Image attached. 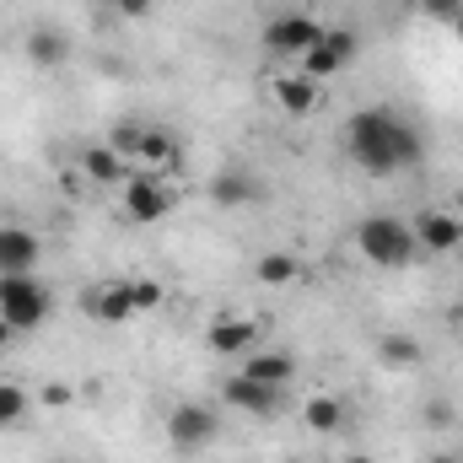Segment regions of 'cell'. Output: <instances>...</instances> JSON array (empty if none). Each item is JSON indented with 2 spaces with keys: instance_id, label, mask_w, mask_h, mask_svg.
<instances>
[{
  "instance_id": "cell-22",
  "label": "cell",
  "mask_w": 463,
  "mask_h": 463,
  "mask_svg": "<svg viewBox=\"0 0 463 463\" xmlns=\"http://www.w3.org/2000/svg\"><path fill=\"white\" fill-rule=\"evenodd\" d=\"M27 404H33V399H27V388H22V383H0V431H5V426H16V420L27 415Z\"/></svg>"
},
{
  "instance_id": "cell-19",
  "label": "cell",
  "mask_w": 463,
  "mask_h": 463,
  "mask_svg": "<svg viewBox=\"0 0 463 463\" xmlns=\"http://www.w3.org/2000/svg\"><path fill=\"white\" fill-rule=\"evenodd\" d=\"M302 426L318 431V437H335V431L345 426V404H340L335 393H313V399L302 404Z\"/></svg>"
},
{
  "instance_id": "cell-32",
  "label": "cell",
  "mask_w": 463,
  "mask_h": 463,
  "mask_svg": "<svg viewBox=\"0 0 463 463\" xmlns=\"http://www.w3.org/2000/svg\"><path fill=\"white\" fill-rule=\"evenodd\" d=\"M458 211H463V184H458Z\"/></svg>"
},
{
  "instance_id": "cell-25",
  "label": "cell",
  "mask_w": 463,
  "mask_h": 463,
  "mask_svg": "<svg viewBox=\"0 0 463 463\" xmlns=\"http://www.w3.org/2000/svg\"><path fill=\"white\" fill-rule=\"evenodd\" d=\"M109 5H114V16H124V22H146L156 11V0H109Z\"/></svg>"
},
{
  "instance_id": "cell-27",
  "label": "cell",
  "mask_w": 463,
  "mask_h": 463,
  "mask_svg": "<svg viewBox=\"0 0 463 463\" xmlns=\"http://www.w3.org/2000/svg\"><path fill=\"white\" fill-rule=\"evenodd\" d=\"M71 399H76V388H71V383H49V388H43V404H49V410H65Z\"/></svg>"
},
{
  "instance_id": "cell-30",
  "label": "cell",
  "mask_w": 463,
  "mask_h": 463,
  "mask_svg": "<svg viewBox=\"0 0 463 463\" xmlns=\"http://www.w3.org/2000/svg\"><path fill=\"white\" fill-rule=\"evenodd\" d=\"M345 463H372V458H366V453H350V458Z\"/></svg>"
},
{
  "instance_id": "cell-13",
  "label": "cell",
  "mask_w": 463,
  "mask_h": 463,
  "mask_svg": "<svg viewBox=\"0 0 463 463\" xmlns=\"http://www.w3.org/2000/svg\"><path fill=\"white\" fill-rule=\"evenodd\" d=\"M43 259V242L38 232L27 227H0V275H33Z\"/></svg>"
},
{
  "instance_id": "cell-14",
  "label": "cell",
  "mask_w": 463,
  "mask_h": 463,
  "mask_svg": "<svg viewBox=\"0 0 463 463\" xmlns=\"http://www.w3.org/2000/svg\"><path fill=\"white\" fill-rule=\"evenodd\" d=\"M275 103H280V114H291V118H302V114H313L318 103H324V81H313V76H275Z\"/></svg>"
},
{
  "instance_id": "cell-8",
  "label": "cell",
  "mask_w": 463,
  "mask_h": 463,
  "mask_svg": "<svg viewBox=\"0 0 463 463\" xmlns=\"http://www.w3.org/2000/svg\"><path fill=\"white\" fill-rule=\"evenodd\" d=\"M350 60H355V33H350V27H324V38L297 60V71L313 76V81H329V76L345 71Z\"/></svg>"
},
{
  "instance_id": "cell-21",
  "label": "cell",
  "mask_w": 463,
  "mask_h": 463,
  "mask_svg": "<svg viewBox=\"0 0 463 463\" xmlns=\"http://www.w3.org/2000/svg\"><path fill=\"white\" fill-rule=\"evenodd\" d=\"M253 275H259L264 286H291V280L302 275V264H297L291 253H264V259L253 264Z\"/></svg>"
},
{
  "instance_id": "cell-5",
  "label": "cell",
  "mask_w": 463,
  "mask_h": 463,
  "mask_svg": "<svg viewBox=\"0 0 463 463\" xmlns=\"http://www.w3.org/2000/svg\"><path fill=\"white\" fill-rule=\"evenodd\" d=\"M173 205H178V194L167 189V178H162V173H135V178L124 184V216H129V222H140V227L167 222V216H173Z\"/></svg>"
},
{
  "instance_id": "cell-15",
  "label": "cell",
  "mask_w": 463,
  "mask_h": 463,
  "mask_svg": "<svg viewBox=\"0 0 463 463\" xmlns=\"http://www.w3.org/2000/svg\"><path fill=\"white\" fill-rule=\"evenodd\" d=\"M22 54H27L33 71H60V65L71 60V38H65L60 27H33L27 43H22Z\"/></svg>"
},
{
  "instance_id": "cell-6",
  "label": "cell",
  "mask_w": 463,
  "mask_h": 463,
  "mask_svg": "<svg viewBox=\"0 0 463 463\" xmlns=\"http://www.w3.org/2000/svg\"><path fill=\"white\" fill-rule=\"evenodd\" d=\"M216 437H222L216 404H173V415H167V442H173L178 453H205Z\"/></svg>"
},
{
  "instance_id": "cell-4",
  "label": "cell",
  "mask_w": 463,
  "mask_h": 463,
  "mask_svg": "<svg viewBox=\"0 0 463 463\" xmlns=\"http://www.w3.org/2000/svg\"><path fill=\"white\" fill-rule=\"evenodd\" d=\"M318 38H324V22L313 11H280L275 22H264V49L280 60H302Z\"/></svg>"
},
{
  "instance_id": "cell-2",
  "label": "cell",
  "mask_w": 463,
  "mask_h": 463,
  "mask_svg": "<svg viewBox=\"0 0 463 463\" xmlns=\"http://www.w3.org/2000/svg\"><path fill=\"white\" fill-rule=\"evenodd\" d=\"M355 248H361V259L366 264H377V269H410L415 259H420V242H415V232L404 216H361L355 222Z\"/></svg>"
},
{
  "instance_id": "cell-16",
  "label": "cell",
  "mask_w": 463,
  "mask_h": 463,
  "mask_svg": "<svg viewBox=\"0 0 463 463\" xmlns=\"http://www.w3.org/2000/svg\"><path fill=\"white\" fill-rule=\"evenodd\" d=\"M129 162H140L146 173H167V167L178 162V140H173L167 129H156V124H140V140H135Z\"/></svg>"
},
{
  "instance_id": "cell-24",
  "label": "cell",
  "mask_w": 463,
  "mask_h": 463,
  "mask_svg": "<svg viewBox=\"0 0 463 463\" xmlns=\"http://www.w3.org/2000/svg\"><path fill=\"white\" fill-rule=\"evenodd\" d=\"M420 16H431V22H458L463 16V0H420Z\"/></svg>"
},
{
  "instance_id": "cell-28",
  "label": "cell",
  "mask_w": 463,
  "mask_h": 463,
  "mask_svg": "<svg viewBox=\"0 0 463 463\" xmlns=\"http://www.w3.org/2000/svg\"><path fill=\"white\" fill-rule=\"evenodd\" d=\"M11 340H16V329H11V324H5V318H0V350L11 345Z\"/></svg>"
},
{
  "instance_id": "cell-20",
  "label": "cell",
  "mask_w": 463,
  "mask_h": 463,
  "mask_svg": "<svg viewBox=\"0 0 463 463\" xmlns=\"http://www.w3.org/2000/svg\"><path fill=\"white\" fill-rule=\"evenodd\" d=\"M211 200L216 205H248V200H259V184L248 173H216L211 178Z\"/></svg>"
},
{
  "instance_id": "cell-12",
  "label": "cell",
  "mask_w": 463,
  "mask_h": 463,
  "mask_svg": "<svg viewBox=\"0 0 463 463\" xmlns=\"http://www.w3.org/2000/svg\"><path fill=\"white\" fill-rule=\"evenodd\" d=\"M205 345L216 350L222 361H242V355H253V345H259V324L253 318H211Z\"/></svg>"
},
{
  "instance_id": "cell-29",
  "label": "cell",
  "mask_w": 463,
  "mask_h": 463,
  "mask_svg": "<svg viewBox=\"0 0 463 463\" xmlns=\"http://www.w3.org/2000/svg\"><path fill=\"white\" fill-rule=\"evenodd\" d=\"M426 463H463V453H437V458H426Z\"/></svg>"
},
{
  "instance_id": "cell-11",
  "label": "cell",
  "mask_w": 463,
  "mask_h": 463,
  "mask_svg": "<svg viewBox=\"0 0 463 463\" xmlns=\"http://www.w3.org/2000/svg\"><path fill=\"white\" fill-rule=\"evenodd\" d=\"M81 307H87V318H98V324H129L135 318V297H129V280H103V286H92L87 297H81Z\"/></svg>"
},
{
  "instance_id": "cell-23",
  "label": "cell",
  "mask_w": 463,
  "mask_h": 463,
  "mask_svg": "<svg viewBox=\"0 0 463 463\" xmlns=\"http://www.w3.org/2000/svg\"><path fill=\"white\" fill-rule=\"evenodd\" d=\"M129 297H135V318H140V313H156L167 291H162V280L146 275V280H129Z\"/></svg>"
},
{
  "instance_id": "cell-1",
  "label": "cell",
  "mask_w": 463,
  "mask_h": 463,
  "mask_svg": "<svg viewBox=\"0 0 463 463\" xmlns=\"http://www.w3.org/2000/svg\"><path fill=\"white\" fill-rule=\"evenodd\" d=\"M345 156L372 178H393V173L420 167L426 140H420V129L410 118H399L393 109H361V114L345 118Z\"/></svg>"
},
{
  "instance_id": "cell-17",
  "label": "cell",
  "mask_w": 463,
  "mask_h": 463,
  "mask_svg": "<svg viewBox=\"0 0 463 463\" xmlns=\"http://www.w3.org/2000/svg\"><path fill=\"white\" fill-rule=\"evenodd\" d=\"M242 372L259 377V383L286 388V383L297 377V355H286V350H253V355H242Z\"/></svg>"
},
{
  "instance_id": "cell-10",
  "label": "cell",
  "mask_w": 463,
  "mask_h": 463,
  "mask_svg": "<svg viewBox=\"0 0 463 463\" xmlns=\"http://www.w3.org/2000/svg\"><path fill=\"white\" fill-rule=\"evenodd\" d=\"M81 178L98 184V189H124L135 173H129V156L124 151H114L109 140H98V146H81Z\"/></svg>"
},
{
  "instance_id": "cell-7",
  "label": "cell",
  "mask_w": 463,
  "mask_h": 463,
  "mask_svg": "<svg viewBox=\"0 0 463 463\" xmlns=\"http://www.w3.org/2000/svg\"><path fill=\"white\" fill-rule=\"evenodd\" d=\"M222 399H227L232 410L253 415V420H275V415L286 410V388L259 383V377H248V372H232L227 383H222Z\"/></svg>"
},
{
  "instance_id": "cell-26",
  "label": "cell",
  "mask_w": 463,
  "mask_h": 463,
  "mask_svg": "<svg viewBox=\"0 0 463 463\" xmlns=\"http://www.w3.org/2000/svg\"><path fill=\"white\" fill-rule=\"evenodd\" d=\"M453 420H458V415H453V404H448V399H431V404H426V426H437V431H442V426H453Z\"/></svg>"
},
{
  "instance_id": "cell-31",
  "label": "cell",
  "mask_w": 463,
  "mask_h": 463,
  "mask_svg": "<svg viewBox=\"0 0 463 463\" xmlns=\"http://www.w3.org/2000/svg\"><path fill=\"white\" fill-rule=\"evenodd\" d=\"M453 33H458V38H463V16H458V22H453Z\"/></svg>"
},
{
  "instance_id": "cell-3",
  "label": "cell",
  "mask_w": 463,
  "mask_h": 463,
  "mask_svg": "<svg viewBox=\"0 0 463 463\" xmlns=\"http://www.w3.org/2000/svg\"><path fill=\"white\" fill-rule=\"evenodd\" d=\"M0 318L16 335H33L49 324V291L38 275H0Z\"/></svg>"
},
{
  "instance_id": "cell-9",
  "label": "cell",
  "mask_w": 463,
  "mask_h": 463,
  "mask_svg": "<svg viewBox=\"0 0 463 463\" xmlns=\"http://www.w3.org/2000/svg\"><path fill=\"white\" fill-rule=\"evenodd\" d=\"M415 242H420V253H458L463 248V216L458 211H420L415 222Z\"/></svg>"
},
{
  "instance_id": "cell-18",
  "label": "cell",
  "mask_w": 463,
  "mask_h": 463,
  "mask_svg": "<svg viewBox=\"0 0 463 463\" xmlns=\"http://www.w3.org/2000/svg\"><path fill=\"white\" fill-rule=\"evenodd\" d=\"M377 361H383L388 372H415V366L426 361V345H420L415 335H399V329H393V335L377 340Z\"/></svg>"
},
{
  "instance_id": "cell-33",
  "label": "cell",
  "mask_w": 463,
  "mask_h": 463,
  "mask_svg": "<svg viewBox=\"0 0 463 463\" xmlns=\"http://www.w3.org/2000/svg\"><path fill=\"white\" fill-rule=\"evenodd\" d=\"M60 463H65V458H60Z\"/></svg>"
}]
</instances>
